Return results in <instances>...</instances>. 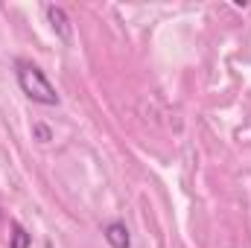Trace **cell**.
<instances>
[{"mask_svg":"<svg viewBox=\"0 0 251 248\" xmlns=\"http://www.w3.org/2000/svg\"><path fill=\"white\" fill-rule=\"evenodd\" d=\"M18 85L21 91L32 99V102H41V105H59V94L56 88L50 85V79L44 76L41 67L29 62H21L18 64Z\"/></svg>","mask_w":251,"mask_h":248,"instance_id":"cell-1","label":"cell"},{"mask_svg":"<svg viewBox=\"0 0 251 248\" xmlns=\"http://www.w3.org/2000/svg\"><path fill=\"white\" fill-rule=\"evenodd\" d=\"M9 228H12V234H9V248H29L32 246V237L26 234V228H24L21 222H12Z\"/></svg>","mask_w":251,"mask_h":248,"instance_id":"cell-4","label":"cell"},{"mask_svg":"<svg viewBox=\"0 0 251 248\" xmlns=\"http://www.w3.org/2000/svg\"><path fill=\"white\" fill-rule=\"evenodd\" d=\"M44 15H47V21L53 24L56 35H59L62 41H70V38H73V26H70V18H67V12H64L62 6H53V3H47V6H44Z\"/></svg>","mask_w":251,"mask_h":248,"instance_id":"cell-2","label":"cell"},{"mask_svg":"<svg viewBox=\"0 0 251 248\" xmlns=\"http://www.w3.org/2000/svg\"><path fill=\"white\" fill-rule=\"evenodd\" d=\"M35 134H38L41 140H50V128H47V125H35Z\"/></svg>","mask_w":251,"mask_h":248,"instance_id":"cell-5","label":"cell"},{"mask_svg":"<svg viewBox=\"0 0 251 248\" xmlns=\"http://www.w3.org/2000/svg\"><path fill=\"white\" fill-rule=\"evenodd\" d=\"M105 240L111 248H128L131 246V237H128V228L123 222H108L105 225Z\"/></svg>","mask_w":251,"mask_h":248,"instance_id":"cell-3","label":"cell"}]
</instances>
